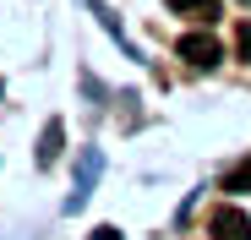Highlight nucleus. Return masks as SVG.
I'll return each mask as SVG.
<instances>
[{
    "label": "nucleus",
    "instance_id": "obj_2",
    "mask_svg": "<svg viewBox=\"0 0 251 240\" xmlns=\"http://www.w3.org/2000/svg\"><path fill=\"white\" fill-rule=\"evenodd\" d=\"M207 235L213 240H251V218L240 208H219L213 218H207Z\"/></svg>",
    "mask_w": 251,
    "mask_h": 240
},
{
    "label": "nucleus",
    "instance_id": "obj_5",
    "mask_svg": "<svg viewBox=\"0 0 251 240\" xmlns=\"http://www.w3.org/2000/svg\"><path fill=\"white\" fill-rule=\"evenodd\" d=\"M55 153H60V126H50V131H44V147H38V164H50Z\"/></svg>",
    "mask_w": 251,
    "mask_h": 240
},
{
    "label": "nucleus",
    "instance_id": "obj_4",
    "mask_svg": "<svg viewBox=\"0 0 251 240\" xmlns=\"http://www.w3.org/2000/svg\"><path fill=\"white\" fill-rule=\"evenodd\" d=\"M224 191H251V153H246L240 164H235V169L224 175Z\"/></svg>",
    "mask_w": 251,
    "mask_h": 240
},
{
    "label": "nucleus",
    "instance_id": "obj_7",
    "mask_svg": "<svg viewBox=\"0 0 251 240\" xmlns=\"http://www.w3.org/2000/svg\"><path fill=\"white\" fill-rule=\"evenodd\" d=\"M93 240H120V229H109V224H104V229H93Z\"/></svg>",
    "mask_w": 251,
    "mask_h": 240
},
{
    "label": "nucleus",
    "instance_id": "obj_6",
    "mask_svg": "<svg viewBox=\"0 0 251 240\" xmlns=\"http://www.w3.org/2000/svg\"><path fill=\"white\" fill-rule=\"evenodd\" d=\"M235 49H240V60L251 66V22H240V27H235Z\"/></svg>",
    "mask_w": 251,
    "mask_h": 240
},
{
    "label": "nucleus",
    "instance_id": "obj_1",
    "mask_svg": "<svg viewBox=\"0 0 251 240\" xmlns=\"http://www.w3.org/2000/svg\"><path fill=\"white\" fill-rule=\"evenodd\" d=\"M175 55L191 66V71H213L219 60H224V44L213 33H180V44H175Z\"/></svg>",
    "mask_w": 251,
    "mask_h": 240
},
{
    "label": "nucleus",
    "instance_id": "obj_3",
    "mask_svg": "<svg viewBox=\"0 0 251 240\" xmlns=\"http://www.w3.org/2000/svg\"><path fill=\"white\" fill-rule=\"evenodd\" d=\"M175 17H197V22H213L219 17V0H164Z\"/></svg>",
    "mask_w": 251,
    "mask_h": 240
}]
</instances>
